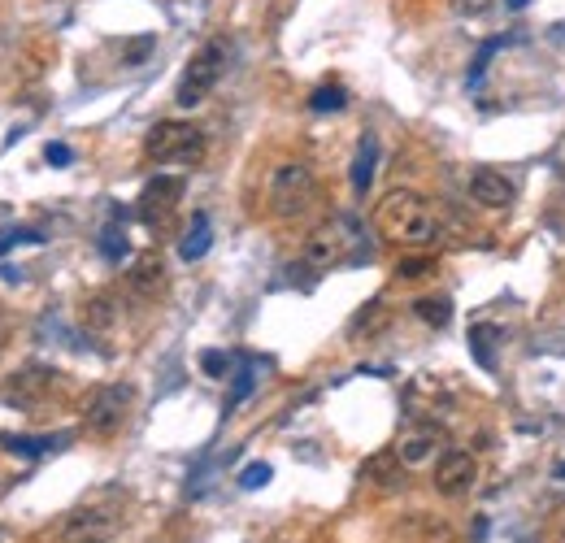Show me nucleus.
I'll return each mask as SVG.
<instances>
[{
	"instance_id": "nucleus-1",
	"label": "nucleus",
	"mask_w": 565,
	"mask_h": 543,
	"mask_svg": "<svg viewBox=\"0 0 565 543\" xmlns=\"http://www.w3.org/2000/svg\"><path fill=\"white\" fill-rule=\"evenodd\" d=\"M374 226L387 244H405V248H422L439 239V218L431 209V200L409 192V187H392L379 205H374Z\"/></svg>"
},
{
	"instance_id": "nucleus-2",
	"label": "nucleus",
	"mask_w": 565,
	"mask_h": 543,
	"mask_svg": "<svg viewBox=\"0 0 565 543\" xmlns=\"http://www.w3.org/2000/svg\"><path fill=\"white\" fill-rule=\"evenodd\" d=\"M366 235H361V226L348 218V213H339V218H326L322 226H313L305 248H300V261L309 265V270H335V265L344 261H357L366 257Z\"/></svg>"
},
{
	"instance_id": "nucleus-3",
	"label": "nucleus",
	"mask_w": 565,
	"mask_h": 543,
	"mask_svg": "<svg viewBox=\"0 0 565 543\" xmlns=\"http://www.w3.org/2000/svg\"><path fill=\"white\" fill-rule=\"evenodd\" d=\"M144 153L157 166H200V157H205V131L183 118H166L148 131Z\"/></svg>"
},
{
	"instance_id": "nucleus-4",
	"label": "nucleus",
	"mask_w": 565,
	"mask_h": 543,
	"mask_svg": "<svg viewBox=\"0 0 565 543\" xmlns=\"http://www.w3.org/2000/svg\"><path fill=\"white\" fill-rule=\"evenodd\" d=\"M313 205H318V174H313L305 161H287V166L274 170V179H270L274 218H283V222L305 218Z\"/></svg>"
},
{
	"instance_id": "nucleus-5",
	"label": "nucleus",
	"mask_w": 565,
	"mask_h": 543,
	"mask_svg": "<svg viewBox=\"0 0 565 543\" xmlns=\"http://www.w3.org/2000/svg\"><path fill=\"white\" fill-rule=\"evenodd\" d=\"M222 74H226V44L222 40H209V44H200L192 61H187V70H183V83H179V105L183 109H196L200 100H205L213 87L222 83Z\"/></svg>"
},
{
	"instance_id": "nucleus-6",
	"label": "nucleus",
	"mask_w": 565,
	"mask_h": 543,
	"mask_svg": "<svg viewBox=\"0 0 565 543\" xmlns=\"http://www.w3.org/2000/svg\"><path fill=\"white\" fill-rule=\"evenodd\" d=\"M131 400H135L131 383H105V387H96V391H92V400H87V409H83L87 435H96V439L118 435L122 426H127Z\"/></svg>"
},
{
	"instance_id": "nucleus-7",
	"label": "nucleus",
	"mask_w": 565,
	"mask_h": 543,
	"mask_svg": "<svg viewBox=\"0 0 565 543\" xmlns=\"http://www.w3.org/2000/svg\"><path fill=\"white\" fill-rule=\"evenodd\" d=\"M122 530V513L113 504H83L61 522V543H113Z\"/></svg>"
},
{
	"instance_id": "nucleus-8",
	"label": "nucleus",
	"mask_w": 565,
	"mask_h": 543,
	"mask_svg": "<svg viewBox=\"0 0 565 543\" xmlns=\"http://www.w3.org/2000/svg\"><path fill=\"white\" fill-rule=\"evenodd\" d=\"M479 483V461H474V452L466 448H444L435 457V491L448 500L466 496V491Z\"/></svg>"
},
{
	"instance_id": "nucleus-9",
	"label": "nucleus",
	"mask_w": 565,
	"mask_h": 543,
	"mask_svg": "<svg viewBox=\"0 0 565 543\" xmlns=\"http://www.w3.org/2000/svg\"><path fill=\"white\" fill-rule=\"evenodd\" d=\"M444 448L448 444H444V435H439L435 426H413V431H405L396 439L392 457H396V465H405V470H422V465L435 461Z\"/></svg>"
},
{
	"instance_id": "nucleus-10",
	"label": "nucleus",
	"mask_w": 565,
	"mask_h": 543,
	"mask_svg": "<svg viewBox=\"0 0 565 543\" xmlns=\"http://www.w3.org/2000/svg\"><path fill=\"white\" fill-rule=\"evenodd\" d=\"M183 174H153V179L144 183V192H140V213L148 222L153 218H166V213L183 200Z\"/></svg>"
},
{
	"instance_id": "nucleus-11",
	"label": "nucleus",
	"mask_w": 565,
	"mask_h": 543,
	"mask_svg": "<svg viewBox=\"0 0 565 543\" xmlns=\"http://www.w3.org/2000/svg\"><path fill=\"white\" fill-rule=\"evenodd\" d=\"M127 292L135 300H157L166 296V261L157 257V252H144V257L131 261L127 270Z\"/></svg>"
},
{
	"instance_id": "nucleus-12",
	"label": "nucleus",
	"mask_w": 565,
	"mask_h": 543,
	"mask_svg": "<svg viewBox=\"0 0 565 543\" xmlns=\"http://www.w3.org/2000/svg\"><path fill=\"white\" fill-rule=\"evenodd\" d=\"M57 387V374L44 370V365H27V370H18L14 378H9V391L5 400L9 404H22V409H31V404L48 400V391Z\"/></svg>"
},
{
	"instance_id": "nucleus-13",
	"label": "nucleus",
	"mask_w": 565,
	"mask_h": 543,
	"mask_svg": "<svg viewBox=\"0 0 565 543\" xmlns=\"http://www.w3.org/2000/svg\"><path fill=\"white\" fill-rule=\"evenodd\" d=\"M470 196L479 200L483 209H509L513 205V183H509V174H500L492 166H479L470 174Z\"/></svg>"
},
{
	"instance_id": "nucleus-14",
	"label": "nucleus",
	"mask_w": 565,
	"mask_h": 543,
	"mask_svg": "<svg viewBox=\"0 0 565 543\" xmlns=\"http://www.w3.org/2000/svg\"><path fill=\"white\" fill-rule=\"evenodd\" d=\"M374 161H379V140H374V135L366 131V135H361V144H357L353 170H348V179H353V192H357V196L370 192V183H374Z\"/></svg>"
},
{
	"instance_id": "nucleus-15",
	"label": "nucleus",
	"mask_w": 565,
	"mask_h": 543,
	"mask_svg": "<svg viewBox=\"0 0 565 543\" xmlns=\"http://www.w3.org/2000/svg\"><path fill=\"white\" fill-rule=\"evenodd\" d=\"M213 244V222L209 213H192V226H187V235L179 239V257L183 261H200Z\"/></svg>"
},
{
	"instance_id": "nucleus-16",
	"label": "nucleus",
	"mask_w": 565,
	"mask_h": 543,
	"mask_svg": "<svg viewBox=\"0 0 565 543\" xmlns=\"http://www.w3.org/2000/svg\"><path fill=\"white\" fill-rule=\"evenodd\" d=\"M496 344H500V326H492V322L470 326V352L483 370H496Z\"/></svg>"
},
{
	"instance_id": "nucleus-17",
	"label": "nucleus",
	"mask_w": 565,
	"mask_h": 543,
	"mask_svg": "<svg viewBox=\"0 0 565 543\" xmlns=\"http://www.w3.org/2000/svg\"><path fill=\"white\" fill-rule=\"evenodd\" d=\"M0 444H5L9 452H18V457H27V461H35V457H48V452H53V448H61V444H66V439H53V435H5V439H0Z\"/></svg>"
},
{
	"instance_id": "nucleus-18",
	"label": "nucleus",
	"mask_w": 565,
	"mask_h": 543,
	"mask_svg": "<svg viewBox=\"0 0 565 543\" xmlns=\"http://www.w3.org/2000/svg\"><path fill=\"white\" fill-rule=\"evenodd\" d=\"M413 313H418L426 326L444 331V326L452 322V300L448 296H418V300H413Z\"/></svg>"
},
{
	"instance_id": "nucleus-19",
	"label": "nucleus",
	"mask_w": 565,
	"mask_h": 543,
	"mask_svg": "<svg viewBox=\"0 0 565 543\" xmlns=\"http://www.w3.org/2000/svg\"><path fill=\"white\" fill-rule=\"evenodd\" d=\"M83 326H92V331H109L113 326V300L109 296L83 300Z\"/></svg>"
},
{
	"instance_id": "nucleus-20",
	"label": "nucleus",
	"mask_w": 565,
	"mask_h": 543,
	"mask_svg": "<svg viewBox=\"0 0 565 543\" xmlns=\"http://www.w3.org/2000/svg\"><path fill=\"white\" fill-rule=\"evenodd\" d=\"M344 105H348V92H344V87H335V83H326V87H318V92L309 96L313 113H339Z\"/></svg>"
},
{
	"instance_id": "nucleus-21",
	"label": "nucleus",
	"mask_w": 565,
	"mask_h": 543,
	"mask_svg": "<svg viewBox=\"0 0 565 543\" xmlns=\"http://www.w3.org/2000/svg\"><path fill=\"white\" fill-rule=\"evenodd\" d=\"M40 231H31V226H9V231H0V257L5 252H14V248H22V244H40Z\"/></svg>"
},
{
	"instance_id": "nucleus-22",
	"label": "nucleus",
	"mask_w": 565,
	"mask_h": 543,
	"mask_svg": "<svg viewBox=\"0 0 565 543\" xmlns=\"http://www.w3.org/2000/svg\"><path fill=\"white\" fill-rule=\"evenodd\" d=\"M100 252H105L109 261H122V257H127V235H122V226H109V231L100 235Z\"/></svg>"
},
{
	"instance_id": "nucleus-23",
	"label": "nucleus",
	"mask_w": 565,
	"mask_h": 543,
	"mask_svg": "<svg viewBox=\"0 0 565 543\" xmlns=\"http://www.w3.org/2000/svg\"><path fill=\"white\" fill-rule=\"evenodd\" d=\"M422 274H435V257H405L396 265V279H422Z\"/></svg>"
},
{
	"instance_id": "nucleus-24",
	"label": "nucleus",
	"mask_w": 565,
	"mask_h": 543,
	"mask_svg": "<svg viewBox=\"0 0 565 543\" xmlns=\"http://www.w3.org/2000/svg\"><path fill=\"white\" fill-rule=\"evenodd\" d=\"M270 478H274L270 465H266V461H253V465H248V470L240 474V487H244V491H257V487H266Z\"/></svg>"
},
{
	"instance_id": "nucleus-25",
	"label": "nucleus",
	"mask_w": 565,
	"mask_h": 543,
	"mask_svg": "<svg viewBox=\"0 0 565 543\" xmlns=\"http://www.w3.org/2000/svg\"><path fill=\"white\" fill-rule=\"evenodd\" d=\"M200 370H205L209 378H222L226 370H231V352H205V357H200Z\"/></svg>"
},
{
	"instance_id": "nucleus-26",
	"label": "nucleus",
	"mask_w": 565,
	"mask_h": 543,
	"mask_svg": "<svg viewBox=\"0 0 565 543\" xmlns=\"http://www.w3.org/2000/svg\"><path fill=\"white\" fill-rule=\"evenodd\" d=\"M248 391H253V361H244V370H240V378H235V391H231V400H226V409H235Z\"/></svg>"
},
{
	"instance_id": "nucleus-27",
	"label": "nucleus",
	"mask_w": 565,
	"mask_h": 543,
	"mask_svg": "<svg viewBox=\"0 0 565 543\" xmlns=\"http://www.w3.org/2000/svg\"><path fill=\"white\" fill-rule=\"evenodd\" d=\"M44 161H48V166H70L74 153H70L66 144H48V148H44Z\"/></svg>"
},
{
	"instance_id": "nucleus-28",
	"label": "nucleus",
	"mask_w": 565,
	"mask_h": 543,
	"mask_svg": "<svg viewBox=\"0 0 565 543\" xmlns=\"http://www.w3.org/2000/svg\"><path fill=\"white\" fill-rule=\"evenodd\" d=\"M148 53H153V35H140V40L127 48V61H144Z\"/></svg>"
},
{
	"instance_id": "nucleus-29",
	"label": "nucleus",
	"mask_w": 565,
	"mask_h": 543,
	"mask_svg": "<svg viewBox=\"0 0 565 543\" xmlns=\"http://www.w3.org/2000/svg\"><path fill=\"white\" fill-rule=\"evenodd\" d=\"M5 339H9V313L0 305V348H5Z\"/></svg>"
},
{
	"instance_id": "nucleus-30",
	"label": "nucleus",
	"mask_w": 565,
	"mask_h": 543,
	"mask_svg": "<svg viewBox=\"0 0 565 543\" xmlns=\"http://www.w3.org/2000/svg\"><path fill=\"white\" fill-rule=\"evenodd\" d=\"M552 474H557V478H565V457H561L557 465H552Z\"/></svg>"
},
{
	"instance_id": "nucleus-31",
	"label": "nucleus",
	"mask_w": 565,
	"mask_h": 543,
	"mask_svg": "<svg viewBox=\"0 0 565 543\" xmlns=\"http://www.w3.org/2000/svg\"><path fill=\"white\" fill-rule=\"evenodd\" d=\"M526 5H531V0H509V9H526Z\"/></svg>"
},
{
	"instance_id": "nucleus-32",
	"label": "nucleus",
	"mask_w": 565,
	"mask_h": 543,
	"mask_svg": "<svg viewBox=\"0 0 565 543\" xmlns=\"http://www.w3.org/2000/svg\"><path fill=\"white\" fill-rule=\"evenodd\" d=\"M552 543H565V526H561V530H557V539H552Z\"/></svg>"
},
{
	"instance_id": "nucleus-33",
	"label": "nucleus",
	"mask_w": 565,
	"mask_h": 543,
	"mask_svg": "<svg viewBox=\"0 0 565 543\" xmlns=\"http://www.w3.org/2000/svg\"><path fill=\"white\" fill-rule=\"evenodd\" d=\"M552 31H557V35H565V22H557V27H552Z\"/></svg>"
}]
</instances>
